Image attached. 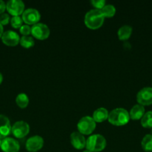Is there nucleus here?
Segmentation results:
<instances>
[{"instance_id": "1", "label": "nucleus", "mask_w": 152, "mask_h": 152, "mask_svg": "<svg viewBox=\"0 0 152 152\" xmlns=\"http://www.w3.org/2000/svg\"><path fill=\"white\" fill-rule=\"evenodd\" d=\"M105 17L101 10L92 9L86 13L84 17V23L88 28L96 30L102 26Z\"/></svg>"}, {"instance_id": "2", "label": "nucleus", "mask_w": 152, "mask_h": 152, "mask_svg": "<svg viewBox=\"0 0 152 152\" xmlns=\"http://www.w3.org/2000/svg\"><path fill=\"white\" fill-rule=\"evenodd\" d=\"M109 123L116 126H125L129 122V112L126 109L122 108H115L109 113Z\"/></svg>"}, {"instance_id": "3", "label": "nucleus", "mask_w": 152, "mask_h": 152, "mask_svg": "<svg viewBox=\"0 0 152 152\" xmlns=\"http://www.w3.org/2000/svg\"><path fill=\"white\" fill-rule=\"evenodd\" d=\"M107 145L106 139L101 134H93L88 137L86 141V149L92 152L103 151Z\"/></svg>"}, {"instance_id": "4", "label": "nucleus", "mask_w": 152, "mask_h": 152, "mask_svg": "<svg viewBox=\"0 0 152 152\" xmlns=\"http://www.w3.org/2000/svg\"><path fill=\"white\" fill-rule=\"evenodd\" d=\"M78 132L83 135H89L93 132L96 127V123L94 121L92 117H83L80 119L77 125Z\"/></svg>"}, {"instance_id": "5", "label": "nucleus", "mask_w": 152, "mask_h": 152, "mask_svg": "<svg viewBox=\"0 0 152 152\" xmlns=\"http://www.w3.org/2000/svg\"><path fill=\"white\" fill-rule=\"evenodd\" d=\"M31 34L37 39L44 40L50 35V30L46 25L38 22L31 27Z\"/></svg>"}, {"instance_id": "6", "label": "nucleus", "mask_w": 152, "mask_h": 152, "mask_svg": "<svg viewBox=\"0 0 152 152\" xmlns=\"http://www.w3.org/2000/svg\"><path fill=\"white\" fill-rule=\"evenodd\" d=\"M30 126L24 121H17L11 126V133L16 138H23L28 134Z\"/></svg>"}, {"instance_id": "7", "label": "nucleus", "mask_w": 152, "mask_h": 152, "mask_svg": "<svg viewBox=\"0 0 152 152\" xmlns=\"http://www.w3.org/2000/svg\"><path fill=\"white\" fill-rule=\"evenodd\" d=\"M6 9L10 14L17 16L25 11V4L21 0H10L6 4Z\"/></svg>"}, {"instance_id": "8", "label": "nucleus", "mask_w": 152, "mask_h": 152, "mask_svg": "<svg viewBox=\"0 0 152 152\" xmlns=\"http://www.w3.org/2000/svg\"><path fill=\"white\" fill-rule=\"evenodd\" d=\"M137 100L139 105H150L152 104V88L145 87L137 93Z\"/></svg>"}, {"instance_id": "9", "label": "nucleus", "mask_w": 152, "mask_h": 152, "mask_svg": "<svg viewBox=\"0 0 152 152\" xmlns=\"http://www.w3.org/2000/svg\"><path fill=\"white\" fill-rule=\"evenodd\" d=\"M22 19L23 22L26 25H35L38 23L40 19V13H39L37 9L28 8L26 9L22 13Z\"/></svg>"}, {"instance_id": "10", "label": "nucleus", "mask_w": 152, "mask_h": 152, "mask_svg": "<svg viewBox=\"0 0 152 152\" xmlns=\"http://www.w3.org/2000/svg\"><path fill=\"white\" fill-rule=\"evenodd\" d=\"M43 144H44V140L43 137L38 135H35L27 140L25 148L30 152H37L43 148Z\"/></svg>"}, {"instance_id": "11", "label": "nucleus", "mask_w": 152, "mask_h": 152, "mask_svg": "<svg viewBox=\"0 0 152 152\" xmlns=\"http://www.w3.org/2000/svg\"><path fill=\"white\" fill-rule=\"evenodd\" d=\"M20 148L19 142L11 137H6L1 140V149L4 152H18Z\"/></svg>"}, {"instance_id": "12", "label": "nucleus", "mask_w": 152, "mask_h": 152, "mask_svg": "<svg viewBox=\"0 0 152 152\" xmlns=\"http://www.w3.org/2000/svg\"><path fill=\"white\" fill-rule=\"evenodd\" d=\"M1 40L4 44L7 46H16L19 43V34L13 31H6L3 33V35L1 37Z\"/></svg>"}, {"instance_id": "13", "label": "nucleus", "mask_w": 152, "mask_h": 152, "mask_svg": "<svg viewBox=\"0 0 152 152\" xmlns=\"http://www.w3.org/2000/svg\"><path fill=\"white\" fill-rule=\"evenodd\" d=\"M70 141L72 146L77 150H81L86 147V140L79 132H74L71 134Z\"/></svg>"}, {"instance_id": "14", "label": "nucleus", "mask_w": 152, "mask_h": 152, "mask_svg": "<svg viewBox=\"0 0 152 152\" xmlns=\"http://www.w3.org/2000/svg\"><path fill=\"white\" fill-rule=\"evenodd\" d=\"M11 132V126L6 116L0 114V140L7 137Z\"/></svg>"}, {"instance_id": "15", "label": "nucleus", "mask_w": 152, "mask_h": 152, "mask_svg": "<svg viewBox=\"0 0 152 152\" xmlns=\"http://www.w3.org/2000/svg\"><path fill=\"white\" fill-rule=\"evenodd\" d=\"M145 110L143 105H139V104L134 105L131 109V111H130V118L132 119L133 120H141L142 117H143V115L145 113Z\"/></svg>"}, {"instance_id": "16", "label": "nucleus", "mask_w": 152, "mask_h": 152, "mask_svg": "<svg viewBox=\"0 0 152 152\" xmlns=\"http://www.w3.org/2000/svg\"><path fill=\"white\" fill-rule=\"evenodd\" d=\"M109 112L106 108H99L95 110L92 114V119L95 123H102L108 119Z\"/></svg>"}, {"instance_id": "17", "label": "nucleus", "mask_w": 152, "mask_h": 152, "mask_svg": "<svg viewBox=\"0 0 152 152\" xmlns=\"http://www.w3.org/2000/svg\"><path fill=\"white\" fill-rule=\"evenodd\" d=\"M132 28L130 25H123L118 31V37L120 40L128 39L132 34Z\"/></svg>"}, {"instance_id": "18", "label": "nucleus", "mask_w": 152, "mask_h": 152, "mask_svg": "<svg viewBox=\"0 0 152 152\" xmlns=\"http://www.w3.org/2000/svg\"><path fill=\"white\" fill-rule=\"evenodd\" d=\"M141 145L145 152H152V135L146 134L142 140Z\"/></svg>"}, {"instance_id": "19", "label": "nucleus", "mask_w": 152, "mask_h": 152, "mask_svg": "<svg viewBox=\"0 0 152 152\" xmlns=\"http://www.w3.org/2000/svg\"><path fill=\"white\" fill-rule=\"evenodd\" d=\"M16 103L20 108H25L29 103L28 96L25 93H20L16 97Z\"/></svg>"}, {"instance_id": "20", "label": "nucleus", "mask_w": 152, "mask_h": 152, "mask_svg": "<svg viewBox=\"0 0 152 152\" xmlns=\"http://www.w3.org/2000/svg\"><path fill=\"white\" fill-rule=\"evenodd\" d=\"M141 125L142 127L146 129L152 128V111L145 113L141 119Z\"/></svg>"}, {"instance_id": "21", "label": "nucleus", "mask_w": 152, "mask_h": 152, "mask_svg": "<svg viewBox=\"0 0 152 152\" xmlns=\"http://www.w3.org/2000/svg\"><path fill=\"white\" fill-rule=\"evenodd\" d=\"M19 43L25 48H30L34 45V40L30 36H22L19 40Z\"/></svg>"}, {"instance_id": "22", "label": "nucleus", "mask_w": 152, "mask_h": 152, "mask_svg": "<svg viewBox=\"0 0 152 152\" xmlns=\"http://www.w3.org/2000/svg\"><path fill=\"white\" fill-rule=\"evenodd\" d=\"M101 10L105 18L113 17L115 15V13H116V8L112 4H106Z\"/></svg>"}, {"instance_id": "23", "label": "nucleus", "mask_w": 152, "mask_h": 152, "mask_svg": "<svg viewBox=\"0 0 152 152\" xmlns=\"http://www.w3.org/2000/svg\"><path fill=\"white\" fill-rule=\"evenodd\" d=\"M22 23H23V20L22 17L19 16H13L10 19V24L13 28H20L22 26Z\"/></svg>"}, {"instance_id": "24", "label": "nucleus", "mask_w": 152, "mask_h": 152, "mask_svg": "<svg viewBox=\"0 0 152 152\" xmlns=\"http://www.w3.org/2000/svg\"><path fill=\"white\" fill-rule=\"evenodd\" d=\"M91 4H92L93 7H95V9L101 10L105 6L106 1L104 0H92Z\"/></svg>"}, {"instance_id": "25", "label": "nucleus", "mask_w": 152, "mask_h": 152, "mask_svg": "<svg viewBox=\"0 0 152 152\" xmlns=\"http://www.w3.org/2000/svg\"><path fill=\"white\" fill-rule=\"evenodd\" d=\"M19 31L23 36H29L31 34V28L28 25H22L19 28Z\"/></svg>"}, {"instance_id": "26", "label": "nucleus", "mask_w": 152, "mask_h": 152, "mask_svg": "<svg viewBox=\"0 0 152 152\" xmlns=\"http://www.w3.org/2000/svg\"><path fill=\"white\" fill-rule=\"evenodd\" d=\"M10 21V16L7 13H2L0 15V24L1 25H6Z\"/></svg>"}, {"instance_id": "27", "label": "nucleus", "mask_w": 152, "mask_h": 152, "mask_svg": "<svg viewBox=\"0 0 152 152\" xmlns=\"http://www.w3.org/2000/svg\"><path fill=\"white\" fill-rule=\"evenodd\" d=\"M5 9H6V4L4 3V1L0 0V15L4 13Z\"/></svg>"}, {"instance_id": "28", "label": "nucleus", "mask_w": 152, "mask_h": 152, "mask_svg": "<svg viewBox=\"0 0 152 152\" xmlns=\"http://www.w3.org/2000/svg\"><path fill=\"white\" fill-rule=\"evenodd\" d=\"M3 33H4V31H3V25H1L0 24V38H1V37H2Z\"/></svg>"}, {"instance_id": "29", "label": "nucleus", "mask_w": 152, "mask_h": 152, "mask_svg": "<svg viewBox=\"0 0 152 152\" xmlns=\"http://www.w3.org/2000/svg\"><path fill=\"white\" fill-rule=\"evenodd\" d=\"M2 80H3V77H2V74L0 73V84L2 83Z\"/></svg>"}, {"instance_id": "30", "label": "nucleus", "mask_w": 152, "mask_h": 152, "mask_svg": "<svg viewBox=\"0 0 152 152\" xmlns=\"http://www.w3.org/2000/svg\"><path fill=\"white\" fill-rule=\"evenodd\" d=\"M83 152H92V151H89V150L86 149V150H85V151H83Z\"/></svg>"}, {"instance_id": "31", "label": "nucleus", "mask_w": 152, "mask_h": 152, "mask_svg": "<svg viewBox=\"0 0 152 152\" xmlns=\"http://www.w3.org/2000/svg\"><path fill=\"white\" fill-rule=\"evenodd\" d=\"M1 140H0V148H1Z\"/></svg>"}, {"instance_id": "32", "label": "nucleus", "mask_w": 152, "mask_h": 152, "mask_svg": "<svg viewBox=\"0 0 152 152\" xmlns=\"http://www.w3.org/2000/svg\"><path fill=\"white\" fill-rule=\"evenodd\" d=\"M151 135H152V130H151Z\"/></svg>"}]
</instances>
